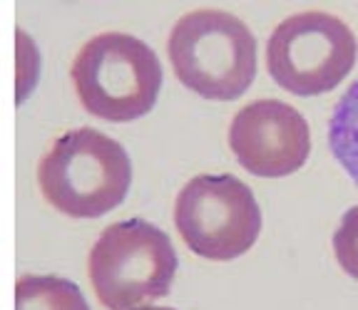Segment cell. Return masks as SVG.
Masks as SVG:
<instances>
[{
  "label": "cell",
  "instance_id": "5",
  "mask_svg": "<svg viewBox=\"0 0 358 310\" xmlns=\"http://www.w3.org/2000/svg\"><path fill=\"white\" fill-rule=\"evenodd\" d=\"M356 62V38L346 22L306 10L276 25L266 43L268 75L281 89L313 97L336 89Z\"/></svg>",
  "mask_w": 358,
  "mask_h": 310
},
{
  "label": "cell",
  "instance_id": "3",
  "mask_svg": "<svg viewBox=\"0 0 358 310\" xmlns=\"http://www.w3.org/2000/svg\"><path fill=\"white\" fill-rule=\"evenodd\" d=\"M70 78L90 115L107 122H134L159 97L162 65L140 38L102 33L83 45Z\"/></svg>",
  "mask_w": 358,
  "mask_h": 310
},
{
  "label": "cell",
  "instance_id": "7",
  "mask_svg": "<svg viewBox=\"0 0 358 310\" xmlns=\"http://www.w3.org/2000/svg\"><path fill=\"white\" fill-rule=\"evenodd\" d=\"M229 147L236 161L257 177H289L311 152V132L299 110L279 100H257L241 107L229 124Z\"/></svg>",
  "mask_w": 358,
  "mask_h": 310
},
{
  "label": "cell",
  "instance_id": "2",
  "mask_svg": "<svg viewBox=\"0 0 358 310\" xmlns=\"http://www.w3.org/2000/svg\"><path fill=\"white\" fill-rule=\"evenodd\" d=\"M167 52L179 82L207 100H236L257 75L252 30L236 15L214 8L179 17L169 33Z\"/></svg>",
  "mask_w": 358,
  "mask_h": 310
},
{
  "label": "cell",
  "instance_id": "8",
  "mask_svg": "<svg viewBox=\"0 0 358 310\" xmlns=\"http://www.w3.org/2000/svg\"><path fill=\"white\" fill-rule=\"evenodd\" d=\"M15 310H90V305L73 281L22 276L15 283Z\"/></svg>",
  "mask_w": 358,
  "mask_h": 310
},
{
  "label": "cell",
  "instance_id": "1",
  "mask_svg": "<svg viewBox=\"0 0 358 310\" xmlns=\"http://www.w3.org/2000/svg\"><path fill=\"white\" fill-rule=\"evenodd\" d=\"M38 182L52 209L75 219H95L124 201L132 164L120 142L92 127H80L52 142L40 161Z\"/></svg>",
  "mask_w": 358,
  "mask_h": 310
},
{
  "label": "cell",
  "instance_id": "9",
  "mask_svg": "<svg viewBox=\"0 0 358 310\" xmlns=\"http://www.w3.org/2000/svg\"><path fill=\"white\" fill-rule=\"evenodd\" d=\"M329 145L338 164L358 184V80L336 102L329 122Z\"/></svg>",
  "mask_w": 358,
  "mask_h": 310
},
{
  "label": "cell",
  "instance_id": "6",
  "mask_svg": "<svg viewBox=\"0 0 358 310\" xmlns=\"http://www.w3.org/2000/svg\"><path fill=\"white\" fill-rule=\"evenodd\" d=\"M174 226L192 253L209 260H234L257 244L262 211L252 189L236 177L201 174L179 191Z\"/></svg>",
  "mask_w": 358,
  "mask_h": 310
},
{
  "label": "cell",
  "instance_id": "11",
  "mask_svg": "<svg viewBox=\"0 0 358 310\" xmlns=\"http://www.w3.org/2000/svg\"><path fill=\"white\" fill-rule=\"evenodd\" d=\"M140 310H172V308H140Z\"/></svg>",
  "mask_w": 358,
  "mask_h": 310
},
{
  "label": "cell",
  "instance_id": "10",
  "mask_svg": "<svg viewBox=\"0 0 358 310\" xmlns=\"http://www.w3.org/2000/svg\"><path fill=\"white\" fill-rule=\"evenodd\" d=\"M334 253L338 266L358 281V206L343 214L334 233Z\"/></svg>",
  "mask_w": 358,
  "mask_h": 310
},
{
  "label": "cell",
  "instance_id": "4",
  "mask_svg": "<svg viewBox=\"0 0 358 310\" xmlns=\"http://www.w3.org/2000/svg\"><path fill=\"white\" fill-rule=\"evenodd\" d=\"M87 273L107 310H140L169 293L177 253L162 228L127 219L102 231L90 251Z\"/></svg>",
  "mask_w": 358,
  "mask_h": 310
}]
</instances>
